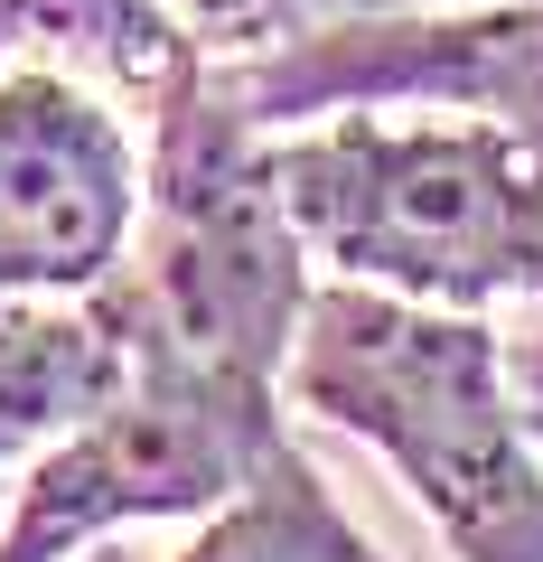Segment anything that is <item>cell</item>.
Returning a JSON list of instances; mask_svg holds the SVG:
<instances>
[{"label":"cell","instance_id":"obj_1","mask_svg":"<svg viewBox=\"0 0 543 562\" xmlns=\"http://www.w3.org/2000/svg\"><path fill=\"white\" fill-rule=\"evenodd\" d=\"M282 384L301 413L394 460L450 562H543V431L478 310L319 281Z\"/></svg>","mask_w":543,"mask_h":562},{"label":"cell","instance_id":"obj_2","mask_svg":"<svg viewBox=\"0 0 543 562\" xmlns=\"http://www.w3.org/2000/svg\"><path fill=\"white\" fill-rule=\"evenodd\" d=\"M272 179L338 281L441 310L543 301V140L516 122L328 113L272 132Z\"/></svg>","mask_w":543,"mask_h":562},{"label":"cell","instance_id":"obj_3","mask_svg":"<svg viewBox=\"0 0 543 562\" xmlns=\"http://www.w3.org/2000/svg\"><path fill=\"white\" fill-rule=\"evenodd\" d=\"M309 235L272 179V132L225 94L216 57H197L150 103V188L122 291L225 375L282 384L301 319L319 301Z\"/></svg>","mask_w":543,"mask_h":562},{"label":"cell","instance_id":"obj_4","mask_svg":"<svg viewBox=\"0 0 543 562\" xmlns=\"http://www.w3.org/2000/svg\"><path fill=\"white\" fill-rule=\"evenodd\" d=\"M103 291L132 328V384L94 422H76L57 450L29 460V479L10 487L0 562H76L113 525H197L262 469V450L291 441L282 384L188 357L122 281Z\"/></svg>","mask_w":543,"mask_h":562},{"label":"cell","instance_id":"obj_5","mask_svg":"<svg viewBox=\"0 0 543 562\" xmlns=\"http://www.w3.org/2000/svg\"><path fill=\"white\" fill-rule=\"evenodd\" d=\"M225 94L262 132H301L328 113H478L543 140V0H478V10H347L309 20L262 57H216Z\"/></svg>","mask_w":543,"mask_h":562},{"label":"cell","instance_id":"obj_6","mask_svg":"<svg viewBox=\"0 0 543 562\" xmlns=\"http://www.w3.org/2000/svg\"><path fill=\"white\" fill-rule=\"evenodd\" d=\"M150 160L66 66L0 76V301H84L132 262Z\"/></svg>","mask_w":543,"mask_h":562},{"label":"cell","instance_id":"obj_7","mask_svg":"<svg viewBox=\"0 0 543 562\" xmlns=\"http://www.w3.org/2000/svg\"><path fill=\"white\" fill-rule=\"evenodd\" d=\"M132 384V328L113 291L0 301V469H29Z\"/></svg>","mask_w":543,"mask_h":562},{"label":"cell","instance_id":"obj_8","mask_svg":"<svg viewBox=\"0 0 543 562\" xmlns=\"http://www.w3.org/2000/svg\"><path fill=\"white\" fill-rule=\"evenodd\" d=\"M160 562H384V553L328 497V479L301 460V441H272L253 479L216 516H197V535L179 553H160Z\"/></svg>","mask_w":543,"mask_h":562},{"label":"cell","instance_id":"obj_9","mask_svg":"<svg viewBox=\"0 0 543 562\" xmlns=\"http://www.w3.org/2000/svg\"><path fill=\"white\" fill-rule=\"evenodd\" d=\"M38 38L57 47L66 76L103 85V94H132V103H160L206 57L197 29L169 0H38Z\"/></svg>","mask_w":543,"mask_h":562},{"label":"cell","instance_id":"obj_10","mask_svg":"<svg viewBox=\"0 0 543 562\" xmlns=\"http://www.w3.org/2000/svg\"><path fill=\"white\" fill-rule=\"evenodd\" d=\"M169 10L197 29L206 57H262V47H282L291 29L319 20L309 0H169Z\"/></svg>","mask_w":543,"mask_h":562},{"label":"cell","instance_id":"obj_11","mask_svg":"<svg viewBox=\"0 0 543 562\" xmlns=\"http://www.w3.org/2000/svg\"><path fill=\"white\" fill-rule=\"evenodd\" d=\"M29 38H38V0H0V66L20 57Z\"/></svg>","mask_w":543,"mask_h":562},{"label":"cell","instance_id":"obj_12","mask_svg":"<svg viewBox=\"0 0 543 562\" xmlns=\"http://www.w3.org/2000/svg\"><path fill=\"white\" fill-rule=\"evenodd\" d=\"M319 20H347V10H478V0H309Z\"/></svg>","mask_w":543,"mask_h":562},{"label":"cell","instance_id":"obj_13","mask_svg":"<svg viewBox=\"0 0 543 562\" xmlns=\"http://www.w3.org/2000/svg\"><path fill=\"white\" fill-rule=\"evenodd\" d=\"M524 384H534V403H543V357H534V366H524Z\"/></svg>","mask_w":543,"mask_h":562},{"label":"cell","instance_id":"obj_14","mask_svg":"<svg viewBox=\"0 0 543 562\" xmlns=\"http://www.w3.org/2000/svg\"><path fill=\"white\" fill-rule=\"evenodd\" d=\"M534 431H543V403H534Z\"/></svg>","mask_w":543,"mask_h":562},{"label":"cell","instance_id":"obj_15","mask_svg":"<svg viewBox=\"0 0 543 562\" xmlns=\"http://www.w3.org/2000/svg\"><path fill=\"white\" fill-rule=\"evenodd\" d=\"M94 562H122V553H94Z\"/></svg>","mask_w":543,"mask_h":562}]
</instances>
